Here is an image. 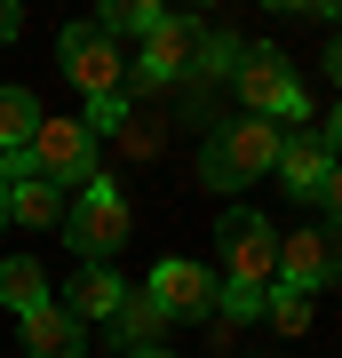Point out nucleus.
<instances>
[{
    "instance_id": "1",
    "label": "nucleus",
    "mask_w": 342,
    "mask_h": 358,
    "mask_svg": "<svg viewBox=\"0 0 342 358\" xmlns=\"http://www.w3.org/2000/svg\"><path fill=\"white\" fill-rule=\"evenodd\" d=\"M279 143H287V128H271V120H231V128H215L199 143V183L239 192V183H255V176L279 167Z\"/></svg>"
},
{
    "instance_id": "2",
    "label": "nucleus",
    "mask_w": 342,
    "mask_h": 358,
    "mask_svg": "<svg viewBox=\"0 0 342 358\" xmlns=\"http://www.w3.org/2000/svg\"><path fill=\"white\" fill-rule=\"evenodd\" d=\"M207 40H215L207 16H167V24L127 56V88H183V80H199Z\"/></svg>"
},
{
    "instance_id": "3",
    "label": "nucleus",
    "mask_w": 342,
    "mask_h": 358,
    "mask_svg": "<svg viewBox=\"0 0 342 358\" xmlns=\"http://www.w3.org/2000/svg\"><path fill=\"white\" fill-rule=\"evenodd\" d=\"M64 239H72L80 263H112L120 247H127V192H120L112 176H96V183L72 192V207H64Z\"/></svg>"
},
{
    "instance_id": "4",
    "label": "nucleus",
    "mask_w": 342,
    "mask_h": 358,
    "mask_svg": "<svg viewBox=\"0 0 342 358\" xmlns=\"http://www.w3.org/2000/svg\"><path fill=\"white\" fill-rule=\"evenodd\" d=\"M215 255H223V287L271 294V279H279V231L255 215V207H231L215 223Z\"/></svg>"
},
{
    "instance_id": "5",
    "label": "nucleus",
    "mask_w": 342,
    "mask_h": 358,
    "mask_svg": "<svg viewBox=\"0 0 342 358\" xmlns=\"http://www.w3.org/2000/svg\"><path fill=\"white\" fill-rule=\"evenodd\" d=\"M231 80H239V96H247V120H271V128H303L311 120V96H303V80L287 72L279 48H247Z\"/></svg>"
},
{
    "instance_id": "6",
    "label": "nucleus",
    "mask_w": 342,
    "mask_h": 358,
    "mask_svg": "<svg viewBox=\"0 0 342 358\" xmlns=\"http://www.w3.org/2000/svg\"><path fill=\"white\" fill-rule=\"evenodd\" d=\"M64 80H72L88 103H104V96H127V56H120V40L96 24H64Z\"/></svg>"
},
{
    "instance_id": "7",
    "label": "nucleus",
    "mask_w": 342,
    "mask_h": 358,
    "mask_svg": "<svg viewBox=\"0 0 342 358\" xmlns=\"http://www.w3.org/2000/svg\"><path fill=\"white\" fill-rule=\"evenodd\" d=\"M32 176H48L56 192H80V183H96V136L80 128V120H40V136L24 143Z\"/></svg>"
},
{
    "instance_id": "8",
    "label": "nucleus",
    "mask_w": 342,
    "mask_h": 358,
    "mask_svg": "<svg viewBox=\"0 0 342 358\" xmlns=\"http://www.w3.org/2000/svg\"><path fill=\"white\" fill-rule=\"evenodd\" d=\"M152 303L167 310V327H183V319H199V327H215V271L207 263H191V255H167L152 263Z\"/></svg>"
},
{
    "instance_id": "9",
    "label": "nucleus",
    "mask_w": 342,
    "mask_h": 358,
    "mask_svg": "<svg viewBox=\"0 0 342 358\" xmlns=\"http://www.w3.org/2000/svg\"><path fill=\"white\" fill-rule=\"evenodd\" d=\"M327 279H342V231H287L279 239V287L311 294Z\"/></svg>"
},
{
    "instance_id": "10",
    "label": "nucleus",
    "mask_w": 342,
    "mask_h": 358,
    "mask_svg": "<svg viewBox=\"0 0 342 358\" xmlns=\"http://www.w3.org/2000/svg\"><path fill=\"white\" fill-rule=\"evenodd\" d=\"M159 334H167V310L152 303V287H127V303L104 319V343H112L120 358H136V350H159Z\"/></svg>"
},
{
    "instance_id": "11",
    "label": "nucleus",
    "mask_w": 342,
    "mask_h": 358,
    "mask_svg": "<svg viewBox=\"0 0 342 358\" xmlns=\"http://www.w3.org/2000/svg\"><path fill=\"white\" fill-rule=\"evenodd\" d=\"M327 167H334L327 136H318V128H287V143H279V183H287L294 199H318V183H327Z\"/></svg>"
},
{
    "instance_id": "12",
    "label": "nucleus",
    "mask_w": 342,
    "mask_h": 358,
    "mask_svg": "<svg viewBox=\"0 0 342 358\" xmlns=\"http://www.w3.org/2000/svg\"><path fill=\"white\" fill-rule=\"evenodd\" d=\"M16 334H24V358H88V327H80L64 303L32 310V319H16Z\"/></svg>"
},
{
    "instance_id": "13",
    "label": "nucleus",
    "mask_w": 342,
    "mask_h": 358,
    "mask_svg": "<svg viewBox=\"0 0 342 358\" xmlns=\"http://www.w3.org/2000/svg\"><path fill=\"white\" fill-rule=\"evenodd\" d=\"M120 303H127V287H120V271H112V263H80V271H72V287H64V310H72L80 327H88V319L104 327Z\"/></svg>"
},
{
    "instance_id": "14",
    "label": "nucleus",
    "mask_w": 342,
    "mask_h": 358,
    "mask_svg": "<svg viewBox=\"0 0 342 358\" xmlns=\"http://www.w3.org/2000/svg\"><path fill=\"white\" fill-rule=\"evenodd\" d=\"M64 207H72V192H56L48 176L8 183V223H24V231H56V223H64Z\"/></svg>"
},
{
    "instance_id": "15",
    "label": "nucleus",
    "mask_w": 342,
    "mask_h": 358,
    "mask_svg": "<svg viewBox=\"0 0 342 358\" xmlns=\"http://www.w3.org/2000/svg\"><path fill=\"white\" fill-rule=\"evenodd\" d=\"M0 303L16 310V319H32V310H48V271H40L32 255H0Z\"/></svg>"
},
{
    "instance_id": "16",
    "label": "nucleus",
    "mask_w": 342,
    "mask_h": 358,
    "mask_svg": "<svg viewBox=\"0 0 342 358\" xmlns=\"http://www.w3.org/2000/svg\"><path fill=\"white\" fill-rule=\"evenodd\" d=\"M40 120L48 112H40L32 88H0V152H24V143L40 136Z\"/></svg>"
},
{
    "instance_id": "17",
    "label": "nucleus",
    "mask_w": 342,
    "mask_h": 358,
    "mask_svg": "<svg viewBox=\"0 0 342 358\" xmlns=\"http://www.w3.org/2000/svg\"><path fill=\"white\" fill-rule=\"evenodd\" d=\"M96 24L112 32V40H120V32H136V40H152V32L167 24V8H159V0H112V8L96 16Z\"/></svg>"
},
{
    "instance_id": "18",
    "label": "nucleus",
    "mask_w": 342,
    "mask_h": 358,
    "mask_svg": "<svg viewBox=\"0 0 342 358\" xmlns=\"http://www.w3.org/2000/svg\"><path fill=\"white\" fill-rule=\"evenodd\" d=\"M263 319L279 327V334H303V327H311V294H294V287H279V279H271V294H263Z\"/></svg>"
},
{
    "instance_id": "19",
    "label": "nucleus",
    "mask_w": 342,
    "mask_h": 358,
    "mask_svg": "<svg viewBox=\"0 0 342 358\" xmlns=\"http://www.w3.org/2000/svg\"><path fill=\"white\" fill-rule=\"evenodd\" d=\"M239 56H247V48H239V40H231V32L215 24V40H207V64H199V80H231V72H239Z\"/></svg>"
},
{
    "instance_id": "20",
    "label": "nucleus",
    "mask_w": 342,
    "mask_h": 358,
    "mask_svg": "<svg viewBox=\"0 0 342 358\" xmlns=\"http://www.w3.org/2000/svg\"><path fill=\"white\" fill-rule=\"evenodd\" d=\"M120 159H159V128L152 120H127L120 128Z\"/></svg>"
},
{
    "instance_id": "21",
    "label": "nucleus",
    "mask_w": 342,
    "mask_h": 358,
    "mask_svg": "<svg viewBox=\"0 0 342 358\" xmlns=\"http://www.w3.org/2000/svg\"><path fill=\"white\" fill-rule=\"evenodd\" d=\"M318 199H327V215H334V223H327V231H342V159H334V167H327V183H318Z\"/></svg>"
},
{
    "instance_id": "22",
    "label": "nucleus",
    "mask_w": 342,
    "mask_h": 358,
    "mask_svg": "<svg viewBox=\"0 0 342 358\" xmlns=\"http://www.w3.org/2000/svg\"><path fill=\"white\" fill-rule=\"evenodd\" d=\"M16 32H24V8H16V0H0V48H8Z\"/></svg>"
},
{
    "instance_id": "23",
    "label": "nucleus",
    "mask_w": 342,
    "mask_h": 358,
    "mask_svg": "<svg viewBox=\"0 0 342 358\" xmlns=\"http://www.w3.org/2000/svg\"><path fill=\"white\" fill-rule=\"evenodd\" d=\"M318 136H327V152L342 159V103H334V120H327V128H318Z\"/></svg>"
},
{
    "instance_id": "24",
    "label": "nucleus",
    "mask_w": 342,
    "mask_h": 358,
    "mask_svg": "<svg viewBox=\"0 0 342 358\" xmlns=\"http://www.w3.org/2000/svg\"><path fill=\"white\" fill-rule=\"evenodd\" d=\"M327 72H334V88H342V32H334V48H327Z\"/></svg>"
},
{
    "instance_id": "25",
    "label": "nucleus",
    "mask_w": 342,
    "mask_h": 358,
    "mask_svg": "<svg viewBox=\"0 0 342 358\" xmlns=\"http://www.w3.org/2000/svg\"><path fill=\"white\" fill-rule=\"evenodd\" d=\"M0 231H8V183H0Z\"/></svg>"
},
{
    "instance_id": "26",
    "label": "nucleus",
    "mask_w": 342,
    "mask_h": 358,
    "mask_svg": "<svg viewBox=\"0 0 342 358\" xmlns=\"http://www.w3.org/2000/svg\"><path fill=\"white\" fill-rule=\"evenodd\" d=\"M136 358H176V350H136Z\"/></svg>"
}]
</instances>
